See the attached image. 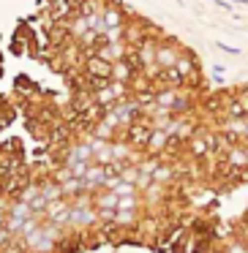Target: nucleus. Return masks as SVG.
Here are the masks:
<instances>
[{"mask_svg": "<svg viewBox=\"0 0 248 253\" xmlns=\"http://www.w3.org/2000/svg\"><path fill=\"white\" fill-rule=\"evenodd\" d=\"M82 71L88 74V77L112 79V63H109V60H104V57H101V55H96V52H90V55H85Z\"/></svg>", "mask_w": 248, "mask_h": 253, "instance_id": "f257e3e1", "label": "nucleus"}, {"mask_svg": "<svg viewBox=\"0 0 248 253\" xmlns=\"http://www.w3.org/2000/svg\"><path fill=\"white\" fill-rule=\"evenodd\" d=\"M175 68L186 77V82L188 84H194V79H199V63L194 60L188 52H180V57H177V63H175Z\"/></svg>", "mask_w": 248, "mask_h": 253, "instance_id": "7ed1b4c3", "label": "nucleus"}, {"mask_svg": "<svg viewBox=\"0 0 248 253\" xmlns=\"http://www.w3.org/2000/svg\"><path fill=\"white\" fill-rule=\"evenodd\" d=\"M218 46L224 52H229V55H240V49H237V46H229V44H224V41H218Z\"/></svg>", "mask_w": 248, "mask_h": 253, "instance_id": "20e7f679", "label": "nucleus"}, {"mask_svg": "<svg viewBox=\"0 0 248 253\" xmlns=\"http://www.w3.org/2000/svg\"><path fill=\"white\" fill-rule=\"evenodd\" d=\"M177 57H180V49H177L172 41H158V46H155V66L172 68L177 63Z\"/></svg>", "mask_w": 248, "mask_h": 253, "instance_id": "f03ea898", "label": "nucleus"}, {"mask_svg": "<svg viewBox=\"0 0 248 253\" xmlns=\"http://www.w3.org/2000/svg\"><path fill=\"white\" fill-rule=\"evenodd\" d=\"M232 3H243V6H248V0H232Z\"/></svg>", "mask_w": 248, "mask_h": 253, "instance_id": "39448f33", "label": "nucleus"}]
</instances>
